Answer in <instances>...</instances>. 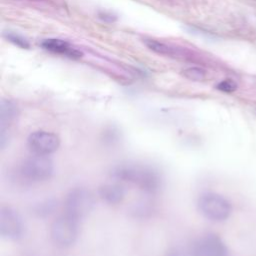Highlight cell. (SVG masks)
Returning <instances> with one entry per match:
<instances>
[{
	"label": "cell",
	"mask_w": 256,
	"mask_h": 256,
	"mask_svg": "<svg viewBox=\"0 0 256 256\" xmlns=\"http://www.w3.org/2000/svg\"><path fill=\"white\" fill-rule=\"evenodd\" d=\"M110 176L118 182L133 185L147 194H155L162 187L160 172L153 166L138 162H121L110 170Z\"/></svg>",
	"instance_id": "1"
},
{
	"label": "cell",
	"mask_w": 256,
	"mask_h": 256,
	"mask_svg": "<svg viewBox=\"0 0 256 256\" xmlns=\"http://www.w3.org/2000/svg\"><path fill=\"white\" fill-rule=\"evenodd\" d=\"M197 208L204 218L212 222H223L230 217L232 212L230 201L215 192L200 194L197 199Z\"/></svg>",
	"instance_id": "2"
},
{
	"label": "cell",
	"mask_w": 256,
	"mask_h": 256,
	"mask_svg": "<svg viewBox=\"0 0 256 256\" xmlns=\"http://www.w3.org/2000/svg\"><path fill=\"white\" fill-rule=\"evenodd\" d=\"M95 206L93 193L84 187L71 189L64 200L65 214L80 220L86 217Z\"/></svg>",
	"instance_id": "3"
},
{
	"label": "cell",
	"mask_w": 256,
	"mask_h": 256,
	"mask_svg": "<svg viewBox=\"0 0 256 256\" xmlns=\"http://www.w3.org/2000/svg\"><path fill=\"white\" fill-rule=\"evenodd\" d=\"M21 175L31 182L49 180L54 173V164L49 156L32 154L23 160L20 166Z\"/></svg>",
	"instance_id": "4"
},
{
	"label": "cell",
	"mask_w": 256,
	"mask_h": 256,
	"mask_svg": "<svg viewBox=\"0 0 256 256\" xmlns=\"http://www.w3.org/2000/svg\"><path fill=\"white\" fill-rule=\"evenodd\" d=\"M79 220L64 214L56 218L50 229V236L55 245L61 248L72 246L78 237Z\"/></svg>",
	"instance_id": "5"
},
{
	"label": "cell",
	"mask_w": 256,
	"mask_h": 256,
	"mask_svg": "<svg viewBox=\"0 0 256 256\" xmlns=\"http://www.w3.org/2000/svg\"><path fill=\"white\" fill-rule=\"evenodd\" d=\"M25 224L20 213L10 207L0 209V235L7 240H19L24 236Z\"/></svg>",
	"instance_id": "6"
},
{
	"label": "cell",
	"mask_w": 256,
	"mask_h": 256,
	"mask_svg": "<svg viewBox=\"0 0 256 256\" xmlns=\"http://www.w3.org/2000/svg\"><path fill=\"white\" fill-rule=\"evenodd\" d=\"M189 254L190 256H228V249L218 235L206 233L192 242Z\"/></svg>",
	"instance_id": "7"
},
{
	"label": "cell",
	"mask_w": 256,
	"mask_h": 256,
	"mask_svg": "<svg viewBox=\"0 0 256 256\" xmlns=\"http://www.w3.org/2000/svg\"><path fill=\"white\" fill-rule=\"evenodd\" d=\"M59 145L58 135L50 131H34L27 138V146L32 154L49 156L59 148Z\"/></svg>",
	"instance_id": "8"
},
{
	"label": "cell",
	"mask_w": 256,
	"mask_h": 256,
	"mask_svg": "<svg viewBox=\"0 0 256 256\" xmlns=\"http://www.w3.org/2000/svg\"><path fill=\"white\" fill-rule=\"evenodd\" d=\"M41 46L47 51L64 55L70 59H80L83 56L82 51L73 47L67 41L61 40V39H56V38L44 39L41 42Z\"/></svg>",
	"instance_id": "9"
},
{
	"label": "cell",
	"mask_w": 256,
	"mask_h": 256,
	"mask_svg": "<svg viewBox=\"0 0 256 256\" xmlns=\"http://www.w3.org/2000/svg\"><path fill=\"white\" fill-rule=\"evenodd\" d=\"M98 195L109 205L120 204L125 197V189L119 183H105L98 188Z\"/></svg>",
	"instance_id": "10"
},
{
	"label": "cell",
	"mask_w": 256,
	"mask_h": 256,
	"mask_svg": "<svg viewBox=\"0 0 256 256\" xmlns=\"http://www.w3.org/2000/svg\"><path fill=\"white\" fill-rule=\"evenodd\" d=\"M18 114L17 104L10 99L2 98L0 101V132H8L9 127L14 123Z\"/></svg>",
	"instance_id": "11"
},
{
	"label": "cell",
	"mask_w": 256,
	"mask_h": 256,
	"mask_svg": "<svg viewBox=\"0 0 256 256\" xmlns=\"http://www.w3.org/2000/svg\"><path fill=\"white\" fill-rule=\"evenodd\" d=\"M143 43L149 50H151L152 52H154L158 55L172 57V58H179V57H182V55H183L182 51L179 50L178 48H174L170 45H167V44L157 41V40L144 39Z\"/></svg>",
	"instance_id": "12"
},
{
	"label": "cell",
	"mask_w": 256,
	"mask_h": 256,
	"mask_svg": "<svg viewBox=\"0 0 256 256\" xmlns=\"http://www.w3.org/2000/svg\"><path fill=\"white\" fill-rule=\"evenodd\" d=\"M182 75L191 81H202L206 77V71L200 67H189L182 71Z\"/></svg>",
	"instance_id": "13"
},
{
	"label": "cell",
	"mask_w": 256,
	"mask_h": 256,
	"mask_svg": "<svg viewBox=\"0 0 256 256\" xmlns=\"http://www.w3.org/2000/svg\"><path fill=\"white\" fill-rule=\"evenodd\" d=\"M4 36L6 37V39L8 41H10L11 43H13L14 45L22 48V49H29L30 48V44L29 42L23 38L22 36L18 35V34H15V33H11V32H7L4 34Z\"/></svg>",
	"instance_id": "14"
},
{
	"label": "cell",
	"mask_w": 256,
	"mask_h": 256,
	"mask_svg": "<svg viewBox=\"0 0 256 256\" xmlns=\"http://www.w3.org/2000/svg\"><path fill=\"white\" fill-rule=\"evenodd\" d=\"M237 83L233 79H225L216 85V89L225 93H232L237 90Z\"/></svg>",
	"instance_id": "15"
},
{
	"label": "cell",
	"mask_w": 256,
	"mask_h": 256,
	"mask_svg": "<svg viewBox=\"0 0 256 256\" xmlns=\"http://www.w3.org/2000/svg\"><path fill=\"white\" fill-rule=\"evenodd\" d=\"M54 208H55V203H54V202H51V200H46V201L41 202L40 204H37V205H36L35 212H36L39 216L48 215V214L52 213V211L54 210Z\"/></svg>",
	"instance_id": "16"
},
{
	"label": "cell",
	"mask_w": 256,
	"mask_h": 256,
	"mask_svg": "<svg viewBox=\"0 0 256 256\" xmlns=\"http://www.w3.org/2000/svg\"><path fill=\"white\" fill-rule=\"evenodd\" d=\"M98 17L102 21L107 22V23H113V22H115L117 20V17L114 14H112L110 12H107V11H100L98 13Z\"/></svg>",
	"instance_id": "17"
},
{
	"label": "cell",
	"mask_w": 256,
	"mask_h": 256,
	"mask_svg": "<svg viewBox=\"0 0 256 256\" xmlns=\"http://www.w3.org/2000/svg\"><path fill=\"white\" fill-rule=\"evenodd\" d=\"M255 1H256V0H255Z\"/></svg>",
	"instance_id": "18"
}]
</instances>
